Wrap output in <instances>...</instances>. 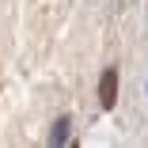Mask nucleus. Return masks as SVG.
I'll list each match as a JSON object with an SVG mask.
<instances>
[{
    "label": "nucleus",
    "mask_w": 148,
    "mask_h": 148,
    "mask_svg": "<svg viewBox=\"0 0 148 148\" xmlns=\"http://www.w3.org/2000/svg\"><path fill=\"white\" fill-rule=\"evenodd\" d=\"M99 103H103L106 110L118 103V69H106V72L99 76Z\"/></svg>",
    "instance_id": "f257e3e1"
},
{
    "label": "nucleus",
    "mask_w": 148,
    "mask_h": 148,
    "mask_svg": "<svg viewBox=\"0 0 148 148\" xmlns=\"http://www.w3.org/2000/svg\"><path fill=\"white\" fill-rule=\"evenodd\" d=\"M69 137V118H57V125H53V144H61Z\"/></svg>",
    "instance_id": "f03ea898"
}]
</instances>
